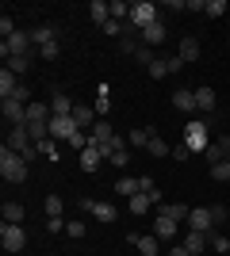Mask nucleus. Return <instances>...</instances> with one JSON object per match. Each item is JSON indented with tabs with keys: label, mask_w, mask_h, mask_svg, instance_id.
Segmentation results:
<instances>
[{
	"label": "nucleus",
	"mask_w": 230,
	"mask_h": 256,
	"mask_svg": "<svg viewBox=\"0 0 230 256\" xmlns=\"http://www.w3.org/2000/svg\"><path fill=\"white\" fill-rule=\"evenodd\" d=\"M88 16H92V23H96V27H108V23H111L108 0H92V4H88Z\"/></svg>",
	"instance_id": "obj_16"
},
{
	"label": "nucleus",
	"mask_w": 230,
	"mask_h": 256,
	"mask_svg": "<svg viewBox=\"0 0 230 256\" xmlns=\"http://www.w3.org/2000/svg\"><path fill=\"white\" fill-rule=\"evenodd\" d=\"M73 122H77L81 130L96 126V122H100V118H96V107H92V104H77V107H73Z\"/></svg>",
	"instance_id": "obj_15"
},
{
	"label": "nucleus",
	"mask_w": 230,
	"mask_h": 256,
	"mask_svg": "<svg viewBox=\"0 0 230 256\" xmlns=\"http://www.w3.org/2000/svg\"><path fill=\"white\" fill-rule=\"evenodd\" d=\"M153 134H157V130H153V126L131 130V134H127V146H131V150H146V146H150V138H153Z\"/></svg>",
	"instance_id": "obj_18"
},
{
	"label": "nucleus",
	"mask_w": 230,
	"mask_h": 256,
	"mask_svg": "<svg viewBox=\"0 0 230 256\" xmlns=\"http://www.w3.org/2000/svg\"><path fill=\"white\" fill-rule=\"evenodd\" d=\"M85 230H88V226L81 222V218H73V222L66 226V234H69V237H85Z\"/></svg>",
	"instance_id": "obj_40"
},
{
	"label": "nucleus",
	"mask_w": 230,
	"mask_h": 256,
	"mask_svg": "<svg viewBox=\"0 0 230 256\" xmlns=\"http://www.w3.org/2000/svg\"><path fill=\"white\" fill-rule=\"evenodd\" d=\"M31 42H35V50H43V46L58 42V27H50V23H39V27L31 31Z\"/></svg>",
	"instance_id": "obj_14"
},
{
	"label": "nucleus",
	"mask_w": 230,
	"mask_h": 256,
	"mask_svg": "<svg viewBox=\"0 0 230 256\" xmlns=\"http://www.w3.org/2000/svg\"><path fill=\"white\" fill-rule=\"evenodd\" d=\"M203 16H211V20H222V16H226V0H207Z\"/></svg>",
	"instance_id": "obj_32"
},
{
	"label": "nucleus",
	"mask_w": 230,
	"mask_h": 256,
	"mask_svg": "<svg viewBox=\"0 0 230 256\" xmlns=\"http://www.w3.org/2000/svg\"><path fill=\"white\" fill-rule=\"evenodd\" d=\"M180 245H184L192 256H203V252L211 248V237H207V234H199V230H188V237L180 241Z\"/></svg>",
	"instance_id": "obj_9"
},
{
	"label": "nucleus",
	"mask_w": 230,
	"mask_h": 256,
	"mask_svg": "<svg viewBox=\"0 0 230 256\" xmlns=\"http://www.w3.org/2000/svg\"><path fill=\"white\" fill-rule=\"evenodd\" d=\"M176 226H180V222L157 214V218H153V237H157V241H176Z\"/></svg>",
	"instance_id": "obj_11"
},
{
	"label": "nucleus",
	"mask_w": 230,
	"mask_h": 256,
	"mask_svg": "<svg viewBox=\"0 0 230 256\" xmlns=\"http://www.w3.org/2000/svg\"><path fill=\"white\" fill-rule=\"evenodd\" d=\"M211 180L226 184L230 180V160H219V164H211Z\"/></svg>",
	"instance_id": "obj_33"
},
{
	"label": "nucleus",
	"mask_w": 230,
	"mask_h": 256,
	"mask_svg": "<svg viewBox=\"0 0 230 256\" xmlns=\"http://www.w3.org/2000/svg\"><path fill=\"white\" fill-rule=\"evenodd\" d=\"M127 203H131V214H134V218H142V214H150V206H153V203H150V195H146V192H142V195H131Z\"/></svg>",
	"instance_id": "obj_24"
},
{
	"label": "nucleus",
	"mask_w": 230,
	"mask_h": 256,
	"mask_svg": "<svg viewBox=\"0 0 230 256\" xmlns=\"http://www.w3.org/2000/svg\"><path fill=\"white\" fill-rule=\"evenodd\" d=\"M108 8H111V20H119V23L131 20V4L127 0H108Z\"/></svg>",
	"instance_id": "obj_26"
},
{
	"label": "nucleus",
	"mask_w": 230,
	"mask_h": 256,
	"mask_svg": "<svg viewBox=\"0 0 230 256\" xmlns=\"http://www.w3.org/2000/svg\"><path fill=\"white\" fill-rule=\"evenodd\" d=\"M165 256H192V252H188L184 245H173V248H169V252H165Z\"/></svg>",
	"instance_id": "obj_49"
},
{
	"label": "nucleus",
	"mask_w": 230,
	"mask_h": 256,
	"mask_svg": "<svg viewBox=\"0 0 230 256\" xmlns=\"http://www.w3.org/2000/svg\"><path fill=\"white\" fill-rule=\"evenodd\" d=\"M58 54H62V46L50 42V46H43V50H39V58H43V62H58Z\"/></svg>",
	"instance_id": "obj_38"
},
{
	"label": "nucleus",
	"mask_w": 230,
	"mask_h": 256,
	"mask_svg": "<svg viewBox=\"0 0 230 256\" xmlns=\"http://www.w3.org/2000/svg\"><path fill=\"white\" fill-rule=\"evenodd\" d=\"M27 172H31V164H27L16 150H8V146L0 150V176H4V184H23Z\"/></svg>",
	"instance_id": "obj_2"
},
{
	"label": "nucleus",
	"mask_w": 230,
	"mask_h": 256,
	"mask_svg": "<svg viewBox=\"0 0 230 256\" xmlns=\"http://www.w3.org/2000/svg\"><path fill=\"white\" fill-rule=\"evenodd\" d=\"M161 20V8L157 4H150V0H138V4H131V27L134 31H146V27H153V23Z\"/></svg>",
	"instance_id": "obj_3"
},
{
	"label": "nucleus",
	"mask_w": 230,
	"mask_h": 256,
	"mask_svg": "<svg viewBox=\"0 0 230 256\" xmlns=\"http://www.w3.org/2000/svg\"><path fill=\"white\" fill-rule=\"evenodd\" d=\"M165 34H169V31H165V23L157 20V23H153V27H146V31H138V38H142V46H153V50H161Z\"/></svg>",
	"instance_id": "obj_12"
},
{
	"label": "nucleus",
	"mask_w": 230,
	"mask_h": 256,
	"mask_svg": "<svg viewBox=\"0 0 230 256\" xmlns=\"http://www.w3.org/2000/svg\"><path fill=\"white\" fill-rule=\"evenodd\" d=\"M165 65H169V76L184 73V62H180V54H165Z\"/></svg>",
	"instance_id": "obj_35"
},
{
	"label": "nucleus",
	"mask_w": 230,
	"mask_h": 256,
	"mask_svg": "<svg viewBox=\"0 0 230 256\" xmlns=\"http://www.w3.org/2000/svg\"><path fill=\"white\" fill-rule=\"evenodd\" d=\"M188 222H192V230H199V234H211V230H215V218H211V206H196V210L188 214Z\"/></svg>",
	"instance_id": "obj_10"
},
{
	"label": "nucleus",
	"mask_w": 230,
	"mask_h": 256,
	"mask_svg": "<svg viewBox=\"0 0 230 256\" xmlns=\"http://www.w3.org/2000/svg\"><path fill=\"white\" fill-rule=\"evenodd\" d=\"M115 195H127V199H131V195H142L138 176H119V180H115Z\"/></svg>",
	"instance_id": "obj_19"
},
{
	"label": "nucleus",
	"mask_w": 230,
	"mask_h": 256,
	"mask_svg": "<svg viewBox=\"0 0 230 256\" xmlns=\"http://www.w3.org/2000/svg\"><path fill=\"white\" fill-rule=\"evenodd\" d=\"M4 69H8V73H27V69H31V58H8V62H4Z\"/></svg>",
	"instance_id": "obj_31"
},
{
	"label": "nucleus",
	"mask_w": 230,
	"mask_h": 256,
	"mask_svg": "<svg viewBox=\"0 0 230 256\" xmlns=\"http://www.w3.org/2000/svg\"><path fill=\"white\" fill-rule=\"evenodd\" d=\"M157 58H161V54L153 50V46H138V50H134V62H138V65H146V69H150V65L157 62Z\"/></svg>",
	"instance_id": "obj_29"
},
{
	"label": "nucleus",
	"mask_w": 230,
	"mask_h": 256,
	"mask_svg": "<svg viewBox=\"0 0 230 256\" xmlns=\"http://www.w3.org/2000/svg\"><path fill=\"white\" fill-rule=\"evenodd\" d=\"M0 34H4V38H12V34H16V23H12V16H0Z\"/></svg>",
	"instance_id": "obj_42"
},
{
	"label": "nucleus",
	"mask_w": 230,
	"mask_h": 256,
	"mask_svg": "<svg viewBox=\"0 0 230 256\" xmlns=\"http://www.w3.org/2000/svg\"><path fill=\"white\" fill-rule=\"evenodd\" d=\"M180 134H184V146L192 153H207V146L215 142V138H211V122H207V118H188Z\"/></svg>",
	"instance_id": "obj_1"
},
{
	"label": "nucleus",
	"mask_w": 230,
	"mask_h": 256,
	"mask_svg": "<svg viewBox=\"0 0 230 256\" xmlns=\"http://www.w3.org/2000/svg\"><path fill=\"white\" fill-rule=\"evenodd\" d=\"M39 153L54 160V157H58V142H54V138H43V142H39Z\"/></svg>",
	"instance_id": "obj_36"
},
{
	"label": "nucleus",
	"mask_w": 230,
	"mask_h": 256,
	"mask_svg": "<svg viewBox=\"0 0 230 256\" xmlns=\"http://www.w3.org/2000/svg\"><path fill=\"white\" fill-rule=\"evenodd\" d=\"M0 218L12 226H23V218H27V210H23V203H4L0 206Z\"/></svg>",
	"instance_id": "obj_20"
},
{
	"label": "nucleus",
	"mask_w": 230,
	"mask_h": 256,
	"mask_svg": "<svg viewBox=\"0 0 230 256\" xmlns=\"http://www.w3.org/2000/svg\"><path fill=\"white\" fill-rule=\"evenodd\" d=\"M173 157H176V160H188V157H192V150L180 142V146H173Z\"/></svg>",
	"instance_id": "obj_45"
},
{
	"label": "nucleus",
	"mask_w": 230,
	"mask_h": 256,
	"mask_svg": "<svg viewBox=\"0 0 230 256\" xmlns=\"http://www.w3.org/2000/svg\"><path fill=\"white\" fill-rule=\"evenodd\" d=\"M12 100H16V104H23V107H27V104H31V88H27V84H23V80H20V88L12 92Z\"/></svg>",
	"instance_id": "obj_37"
},
{
	"label": "nucleus",
	"mask_w": 230,
	"mask_h": 256,
	"mask_svg": "<svg viewBox=\"0 0 230 256\" xmlns=\"http://www.w3.org/2000/svg\"><path fill=\"white\" fill-rule=\"evenodd\" d=\"M146 73H150L153 80H161V76H169V65H165V54H161V58H157V62L150 65V69H146Z\"/></svg>",
	"instance_id": "obj_34"
},
{
	"label": "nucleus",
	"mask_w": 230,
	"mask_h": 256,
	"mask_svg": "<svg viewBox=\"0 0 230 256\" xmlns=\"http://www.w3.org/2000/svg\"><path fill=\"white\" fill-rule=\"evenodd\" d=\"M138 184H142V192H153L157 184H153V176H138Z\"/></svg>",
	"instance_id": "obj_48"
},
{
	"label": "nucleus",
	"mask_w": 230,
	"mask_h": 256,
	"mask_svg": "<svg viewBox=\"0 0 230 256\" xmlns=\"http://www.w3.org/2000/svg\"><path fill=\"white\" fill-rule=\"evenodd\" d=\"M92 107H96V118H108V111H111V100H100V96H96V104H92Z\"/></svg>",
	"instance_id": "obj_43"
},
{
	"label": "nucleus",
	"mask_w": 230,
	"mask_h": 256,
	"mask_svg": "<svg viewBox=\"0 0 230 256\" xmlns=\"http://www.w3.org/2000/svg\"><path fill=\"white\" fill-rule=\"evenodd\" d=\"M73 100L66 96V92H54V96H50V111H54V115H73Z\"/></svg>",
	"instance_id": "obj_23"
},
{
	"label": "nucleus",
	"mask_w": 230,
	"mask_h": 256,
	"mask_svg": "<svg viewBox=\"0 0 230 256\" xmlns=\"http://www.w3.org/2000/svg\"><path fill=\"white\" fill-rule=\"evenodd\" d=\"M108 164H115V168H127V164H131V153H127V150H123V153H115V157H111Z\"/></svg>",
	"instance_id": "obj_44"
},
{
	"label": "nucleus",
	"mask_w": 230,
	"mask_h": 256,
	"mask_svg": "<svg viewBox=\"0 0 230 256\" xmlns=\"http://www.w3.org/2000/svg\"><path fill=\"white\" fill-rule=\"evenodd\" d=\"M146 150H150L153 157H169V153H173V150H169V142H165L161 134H153V138H150V146H146Z\"/></svg>",
	"instance_id": "obj_30"
},
{
	"label": "nucleus",
	"mask_w": 230,
	"mask_h": 256,
	"mask_svg": "<svg viewBox=\"0 0 230 256\" xmlns=\"http://www.w3.org/2000/svg\"><path fill=\"white\" fill-rule=\"evenodd\" d=\"M92 218H96V222H115V218H119V210H115V203H108V199H104V203H92Z\"/></svg>",
	"instance_id": "obj_22"
},
{
	"label": "nucleus",
	"mask_w": 230,
	"mask_h": 256,
	"mask_svg": "<svg viewBox=\"0 0 230 256\" xmlns=\"http://www.w3.org/2000/svg\"><path fill=\"white\" fill-rule=\"evenodd\" d=\"M215 142H219V150H222V157L230 160V134H219V138H215Z\"/></svg>",
	"instance_id": "obj_46"
},
{
	"label": "nucleus",
	"mask_w": 230,
	"mask_h": 256,
	"mask_svg": "<svg viewBox=\"0 0 230 256\" xmlns=\"http://www.w3.org/2000/svg\"><path fill=\"white\" fill-rule=\"evenodd\" d=\"M211 218H215V226H222V222H230V210L215 203V206H211Z\"/></svg>",
	"instance_id": "obj_39"
},
{
	"label": "nucleus",
	"mask_w": 230,
	"mask_h": 256,
	"mask_svg": "<svg viewBox=\"0 0 230 256\" xmlns=\"http://www.w3.org/2000/svg\"><path fill=\"white\" fill-rule=\"evenodd\" d=\"M20 157H23V160H27V164H31V160H35V157H43V153H39V146H31V150H23V153H20Z\"/></svg>",
	"instance_id": "obj_47"
},
{
	"label": "nucleus",
	"mask_w": 230,
	"mask_h": 256,
	"mask_svg": "<svg viewBox=\"0 0 230 256\" xmlns=\"http://www.w3.org/2000/svg\"><path fill=\"white\" fill-rule=\"evenodd\" d=\"M0 245H4V252H23V248H27V234H23V226L4 222V226H0Z\"/></svg>",
	"instance_id": "obj_4"
},
{
	"label": "nucleus",
	"mask_w": 230,
	"mask_h": 256,
	"mask_svg": "<svg viewBox=\"0 0 230 256\" xmlns=\"http://www.w3.org/2000/svg\"><path fill=\"white\" fill-rule=\"evenodd\" d=\"M100 164H104V160H100L96 150H81V168L85 172H100Z\"/></svg>",
	"instance_id": "obj_27"
},
{
	"label": "nucleus",
	"mask_w": 230,
	"mask_h": 256,
	"mask_svg": "<svg viewBox=\"0 0 230 256\" xmlns=\"http://www.w3.org/2000/svg\"><path fill=\"white\" fill-rule=\"evenodd\" d=\"M131 245L138 248V256H157L161 252V241L153 234H131Z\"/></svg>",
	"instance_id": "obj_8"
},
{
	"label": "nucleus",
	"mask_w": 230,
	"mask_h": 256,
	"mask_svg": "<svg viewBox=\"0 0 230 256\" xmlns=\"http://www.w3.org/2000/svg\"><path fill=\"white\" fill-rule=\"evenodd\" d=\"M173 107L180 111V115H192V111H196V92H192V88H176L173 92Z\"/></svg>",
	"instance_id": "obj_13"
},
{
	"label": "nucleus",
	"mask_w": 230,
	"mask_h": 256,
	"mask_svg": "<svg viewBox=\"0 0 230 256\" xmlns=\"http://www.w3.org/2000/svg\"><path fill=\"white\" fill-rule=\"evenodd\" d=\"M157 214L173 218V222H188V214H192V210H188L184 203H161V206H157Z\"/></svg>",
	"instance_id": "obj_21"
},
{
	"label": "nucleus",
	"mask_w": 230,
	"mask_h": 256,
	"mask_svg": "<svg viewBox=\"0 0 230 256\" xmlns=\"http://www.w3.org/2000/svg\"><path fill=\"white\" fill-rule=\"evenodd\" d=\"M66 218H46V234H62V230H66Z\"/></svg>",
	"instance_id": "obj_41"
},
{
	"label": "nucleus",
	"mask_w": 230,
	"mask_h": 256,
	"mask_svg": "<svg viewBox=\"0 0 230 256\" xmlns=\"http://www.w3.org/2000/svg\"><path fill=\"white\" fill-rule=\"evenodd\" d=\"M176 54H180V62L184 65H192V62H199V42L188 34V38H180V46H176Z\"/></svg>",
	"instance_id": "obj_17"
},
{
	"label": "nucleus",
	"mask_w": 230,
	"mask_h": 256,
	"mask_svg": "<svg viewBox=\"0 0 230 256\" xmlns=\"http://www.w3.org/2000/svg\"><path fill=\"white\" fill-rule=\"evenodd\" d=\"M215 107H219V92H215V88H211V84H199V88H196V111H203V115H211Z\"/></svg>",
	"instance_id": "obj_7"
},
{
	"label": "nucleus",
	"mask_w": 230,
	"mask_h": 256,
	"mask_svg": "<svg viewBox=\"0 0 230 256\" xmlns=\"http://www.w3.org/2000/svg\"><path fill=\"white\" fill-rule=\"evenodd\" d=\"M8 150H16V153H23V150H31L35 142H31V134H27V122H20V126H8V142H4Z\"/></svg>",
	"instance_id": "obj_6"
},
{
	"label": "nucleus",
	"mask_w": 230,
	"mask_h": 256,
	"mask_svg": "<svg viewBox=\"0 0 230 256\" xmlns=\"http://www.w3.org/2000/svg\"><path fill=\"white\" fill-rule=\"evenodd\" d=\"M211 252L215 256H230V237H222V234H215V230H211Z\"/></svg>",
	"instance_id": "obj_28"
},
{
	"label": "nucleus",
	"mask_w": 230,
	"mask_h": 256,
	"mask_svg": "<svg viewBox=\"0 0 230 256\" xmlns=\"http://www.w3.org/2000/svg\"><path fill=\"white\" fill-rule=\"evenodd\" d=\"M43 210H46V218H62V210H66V199H62V195H46Z\"/></svg>",
	"instance_id": "obj_25"
},
{
	"label": "nucleus",
	"mask_w": 230,
	"mask_h": 256,
	"mask_svg": "<svg viewBox=\"0 0 230 256\" xmlns=\"http://www.w3.org/2000/svg\"><path fill=\"white\" fill-rule=\"evenodd\" d=\"M73 134H81V126L73 122V115H54L50 118V138L54 142H69Z\"/></svg>",
	"instance_id": "obj_5"
}]
</instances>
